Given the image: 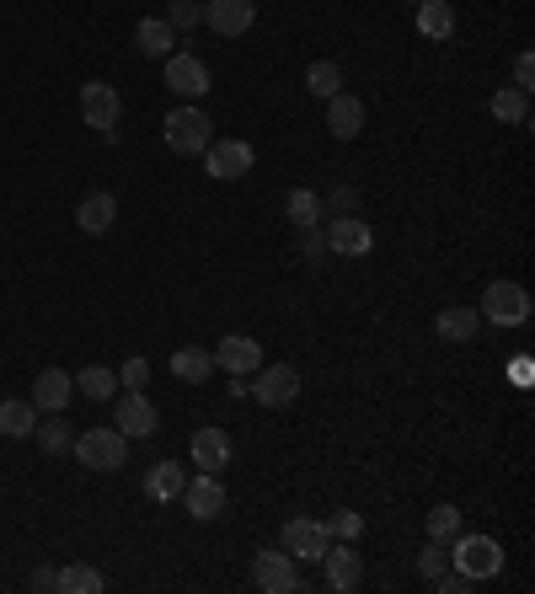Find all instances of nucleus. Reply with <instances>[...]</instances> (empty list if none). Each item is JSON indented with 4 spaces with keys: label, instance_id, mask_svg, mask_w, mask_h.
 I'll list each match as a JSON object with an SVG mask.
<instances>
[{
    "label": "nucleus",
    "instance_id": "f257e3e1",
    "mask_svg": "<svg viewBox=\"0 0 535 594\" xmlns=\"http://www.w3.org/2000/svg\"><path fill=\"white\" fill-rule=\"evenodd\" d=\"M75 461L86 466V471H124V461H129V434H119V429H86L75 440Z\"/></svg>",
    "mask_w": 535,
    "mask_h": 594
},
{
    "label": "nucleus",
    "instance_id": "f03ea898",
    "mask_svg": "<svg viewBox=\"0 0 535 594\" xmlns=\"http://www.w3.org/2000/svg\"><path fill=\"white\" fill-rule=\"evenodd\" d=\"M450 562L466 573L471 584H482V579H493V573H503V546L493 541V535H456V546H450Z\"/></svg>",
    "mask_w": 535,
    "mask_h": 594
},
{
    "label": "nucleus",
    "instance_id": "7ed1b4c3",
    "mask_svg": "<svg viewBox=\"0 0 535 594\" xmlns=\"http://www.w3.org/2000/svg\"><path fill=\"white\" fill-rule=\"evenodd\" d=\"M476 317H487V322H498V327H520V322H531V295H525V284H509V279L487 284Z\"/></svg>",
    "mask_w": 535,
    "mask_h": 594
},
{
    "label": "nucleus",
    "instance_id": "20e7f679",
    "mask_svg": "<svg viewBox=\"0 0 535 594\" xmlns=\"http://www.w3.org/2000/svg\"><path fill=\"white\" fill-rule=\"evenodd\" d=\"M209 139H214V124H209L203 108H177V113H166V145H172L177 156H203Z\"/></svg>",
    "mask_w": 535,
    "mask_h": 594
},
{
    "label": "nucleus",
    "instance_id": "39448f33",
    "mask_svg": "<svg viewBox=\"0 0 535 594\" xmlns=\"http://www.w3.org/2000/svg\"><path fill=\"white\" fill-rule=\"evenodd\" d=\"M252 161H258V150H252L247 139H209V150H203V172H209L214 183H236V177H247Z\"/></svg>",
    "mask_w": 535,
    "mask_h": 594
},
{
    "label": "nucleus",
    "instance_id": "423d86ee",
    "mask_svg": "<svg viewBox=\"0 0 535 594\" xmlns=\"http://www.w3.org/2000/svg\"><path fill=\"white\" fill-rule=\"evenodd\" d=\"M252 584L263 594H295L300 590V562L289 552H258L252 557Z\"/></svg>",
    "mask_w": 535,
    "mask_h": 594
},
{
    "label": "nucleus",
    "instance_id": "0eeeda50",
    "mask_svg": "<svg viewBox=\"0 0 535 594\" xmlns=\"http://www.w3.org/2000/svg\"><path fill=\"white\" fill-rule=\"evenodd\" d=\"M214 370H231L236 381L258 375V370H263V343H258V337H247V332L220 337V348H214Z\"/></svg>",
    "mask_w": 535,
    "mask_h": 594
},
{
    "label": "nucleus",
    "instance_id": "6e6552de",
    "mask_svg": "<svg viewBox=\"0 0 535 594\" xmlns=\"http://www.w3.org/2000/svg\"><path fill=\"white\" fill-rule=\"evenodd\" d=\"M203 22L220 38H241L258 22V0H203Z\"/></svg>",
    "mask_w": 535,
    "mask_h": 594
},
{
    "label": "nucleus",
    "instance_id": "1a4fd4ad",
    "mask_svg": "<svg viewBox=\"0 0 535 594\" xmlns=\"http://www.w3.org/2000/svg\"><path fill=\"white\" fill-rule=\"evenodd\" d=\"M322 236H327V252L333 258H364V252H375V231L359 214H337Z\"/></svg>",
    "mask_w": 535,
    "mask_h": 594
},
{
    "label": "nucleus",
    "instance_id": "9d476101",
    "mask_svg": "<svg viewBox=\"0 0 535 594\" xmlns=\"http://www.w3.org/2000/svg\"><path fill=\"white\" fill-rule=\"evenodd\" d=\"M327 546H333V530L322 525V520H289L284 525V552L295 562H322Z\"/></svg>",
    "mask_w": 535,
    "mask_h": 594
},
{
    "label": "nucleus",
    "instance_id": "9b49d317",
    "mask_svg": "<svg viewBox=\"0 0 535 594\" xmlns=\"http://www.w3.org/2000/svg\"><path fill=\"white\" fill-rule=\"evenodd\" d=\"M119 86H108V81H86L80 86V119L91 124V129H119Z\"/></svg>",
    "mask_w": 535,
    "mask_h": 594
},
{
    "label": "nucleus",
    "instance_id": "f8f14e48",
    "mask_svg": "<svg viewBox=\"0 0 535 594\" xmlns=\"http://www.w3.org/2000/svg\"><path fill=\"white\" fill-rule=\"evenodd\" d=\"M252 396H258L263 407H289V401L300 396V370H295V364H263L258 381H252Z\"/></svg>",
    "mask_w": 535,
    "mask_h": 594
},
{
    "label": "nucleus",
    "instance_id": "ddd939ff",
    "mask_svg": "<svg viewBox=\"0 0 535 594\" xmlns=\"http://www.w3.org/2000/svg\"><path fill=\"white\" fill-rule=\"evenodd\" d=\"M183 504H188V515L194 520H220L225 515V487H220V477L214 471H199L194 482H183Z\"/></svg>",
    "mask_w": 535,
    "mask_h": 594
},
{
    "label": "nucleus",
    "instance_id": "4468645a",
    "mask_svg": "<svg viewBox=\"0 0 535 594\" xmlns=\"http://www.w3.org/2000/svg\"><path fill=\"white\" fill-rule=\"evenodd\" d=\"M166 86L177 91V97H209V65H203L199 54H166Z\"/></svg>",
    "mask_w": 535,
    "mask_h": 594
},
{
    "label": "nucleus",
    "instance_id": "2eb2a0df",
    "mask_svg": "<svg viewBox=\"0 0 535 594\" xmlns=\"http://www.w3.org/2000/svg\"><path fill=\"white\" fill-rule=\"evenodd\" d=\"M322 573H327V590L348 594L364 584V557H359L353 546H327V552H322Z\"/></svg>",
    "mask_w": 535,
    "mask_h": 594
},
{
    "label": "nucleus",
    "instance_id": "dca6fc26",
    "mask_svg": "<svg viewBox=\"0 0 535 594\" xmlns=\"http://www.w3.org/2000/svg\"><path fill=\"white\" fill-rule=\"evenodd\" d=\"M155 423H161V418H155V407L145 401V392H124V396H119V423H113L119 434H129V440H150V434H155Z\"/></svg>",
    "mask_w": 535,
    "mask_h": 594
},
{
    "label": "nucleus",
    "instance_id": "f3484780",
    "mask_svg": "<svg viewBox=\"0 0 535 594\" xmlns=\"http://www.w3.org/2000/svg\"><path fill=\"white\" fill-rule=\"evenodd\" d=\"M134 44H139L145 60H166V54H177V33H172L166 16H145V22L134 27Z\"/></svg>",
    "mask_w": 535,
    "mask_h": 594
},
{
    "label": "nucleus",
    "instance_id": "a211bd4d",
    "mask_svg": "<svg viewBox=\"0 0 535 594\" xmlns=\"http://www.w3.org/2000/svg\"><path fill=\"white\" fill-rule=\"evenodd\" d=\"M113 220H119V198L113 194H86L80 203H75V225H80L86 236L113 231Z\"/></svg>",
    "mask_w": 535,
    "mask_h": 594
},
{
    "label": "nucleus",
    "instance_id": "6ab92c4d",
    "mask_svg": "<svg viewBox=\"0 0 535 594\" xmlns=\"http://www.w3.org/2000/svg\"><path fill=\"white\" fill-rule=\"evenodd\" d=\"M183 482H188V471L177 461H155L145 471V498L150 504H172V498H183Z\"/></svg>",
    "mask_w": 535,
    "mask_h": 594
},
{
    "label": "nucleus",
    "instance_id": "aec40b11",
    "mask_svg": "<svg viewBox=\"0 0 535 594\" xmlns=\"http://www.w3.org/2000/svg\"><path fill=\"white\" fill-rule=\"evenodd\" d=\"M327 129H333V139H353V134L364 129V102L348 97V91L327 97Z\"/></svg>",
    "mask_w": 535,
    "mask_h": 594
},
{
    "label": "nucleus",
    "instance_id": "412c9836",
    "mask_svg": "<svg viewBox=\"0 0 535 594\" xmlns=\"http://www.w3.org/2000/svg\"><path fill=\"white\" fill-rule=\"evenodd\" d=\"M225 461H231L225 429H199V434H194V466H199V471H225Z\"/></svg>",
    "mask_w": 535,
    "mask_h": 594
},
{
    "label": "nucleus",
    "instance_id": "4be33fe9",
    "mask_svg": "<svg viewBox=\"0 0 535 594\" xmlns=\"http://www.w3.org/2000/svg\"><path fill=\"white\" fill-rule=\"evenodd\" d=\"M418 33L434 38V44H445V38L456 33V5H450V0H423V5H418Z\"/></svg>",
    "mask_w": 535,
    "mask_h": 594
},
{
    "label": "nucleus",
    "instance_id": "5701e85b",
    "mask_svg": "<svg viewBox=\"0 0 535 594\" xmlns=\"http://www.w3.org/2000/svg\"><path fill=\"white\" fill-rule=\"evenodd\" d=\"M75 392V381H70L65 370H43L38 381H33V407H43V412H60Z\"/></svg>",
    "mask_w": 535,
    "mask_h": 594
},
{
    "label": "nucleus",
    "instance_id": "b1692460",
    "mask_svg": "<svg viewBox=\"0 0 535 594\" xmlns=\"http://www.w3.org/2000/svg\"><path fill=\"white\" fill-rule=\"evenodd\" d=\"M487 108L498 124H531V91H520V86H498Z\"/></svg>",
    "mask_w": 535,
    "mask_h": 594
},
{
    "label": "nucleus",
    "instance_id": "393cba45",
    "mask_svg": "<svg viewBox=\"0 0 535 594\" xmlns=\"http://www.w3.org/2000/svg\"><path fill=\"white\" fill-rule=\"evenodd\" d=\"M33 429H38V407H33V401H22V396L0 401V434H5V440H27Z\"/></svg>",
    "mask_w": 535,
    "mask_h": 594
},
{
    "label": "nucleus",
    "instance_id": "a878e982",
    "mask_svg": "<svg viewBox=\"0 0 535 594\" xmlns=\"http://www.w3.org/2000/svg\"><path fill=\"white\" fill-rule=\"evenodd\" d=\"M172 375L188 381V386H203V381L214 375V354H203V348H177V354H172Z\"/></svg>",
    "mask_w": 535,
    "mask_h": 594
},
{
    "label": "nucleus",
    "instance_id": "bb28decb",
    "mask_svg": "<svg viewBox=\"0 0 535 594\" xmlns=\"http://www.w3.org/2000/svg\"><path fill=\"white\" fill-rule=\"evenodd\" d=\"M284 214H289L295 231H311V225H322V198L311 194V188H295V194L284 198Z\"/></svg>",
    "mask_w": 535,
    "mask_h": 594
},
{
    "label": "nucleus",
    "instance_id": "cd10ccee",
    "mask_svg": "<svg viewBox=\"0 0 535 594\" xmlns=\"http://www.w3.org/2000/svg\"><path fill=\"white\" fill-rule=\"evenodd\" d=\"M476 322H482L476 311H466V306H450V311H439V322H434V327H439V337H445V343H471V337H476Z\"/></svg>",
    "mask_w": 535,
    "mask_h": 594
},
{
    "label": "nucleus",
    "instance_id": "c85d7f7f",
    "mask_svg": "<svg viewBox=\"0 0 535 594\" xmlns=\"http://www.w3.org/2000/svg\"><path fill=\"white\" fill-rule=\"evenodd\" d=\"M75 386H80V396H86V401H113V392H119V375H113V370H102V364H86V370L75 375Z\"/></svg>",
    "mask_w": 535,
    "mask_h": 594
},
{
    "label": "nucleus",
    "instance_id": "c756f323",
    "mask_svg": "<svg viewBox=\"0 0 535 594\" xmlns=\"http://www.w3.org/2000/svg\"><path fill=\"white\" fill-rule=\"evenodd\" d=\"M306 86H311V91L327 102V97H337V91H343V70H337L333 60H316V65L306 70Z\"/></svg>",
    "mask_w": 535,
    "mask_h": 594
},
{
    "label": "nucleus",
    "instance_id": "7c9ffc66",
    "mask_svg": "<svg viewBox=\"0 0 535 594\" xmlns=\"http://www.w3.org/2000/svg\"><path fill=\"white\" fill-rule=\"evenodd\" d=\"M60 590H65V594H97V590H102V573H97V568H86V562H70L65 573H60Z\"/></svg>",
    "mask_w": 535,
    "mask_h": 594
},
{
    "label": "nucleus",
    "instance_id": "2f4dec72",
    "mask_svg": "<svg viewBox=\"0 0 535 594\" xmlns=\"http://www.w3.org/2000/svg\"><path fill=\"white\" fill-rule=\"evenodd\" d=\"M33 434H38V445H43L49 456H65L70 445H75V440H70V423H65V418H49V423H38Z\"/></svg>",
    "mask_w": 535,
    "mask_h": 594
},
{
    "label": "nucleus",
    "instance_id": "473e14b6",
    "mask_svg": "<svg viewBox=\"0 0 535 594\" xmlns=\"http://www.w3.org/2000/svg\"><path fill=\"white\" fill-rule=\"evenodd\" d=\"M428 535H434V541H456V535H461V509H456V504L428 509Z\"/></svg>",
    "mask_w": 535,
    "mask_h": 594
},
{
    "label": "nucleus",
    "instance_id": "72a5a7b5",
    "mask_svg": "<svg viewBox=\"0 0 535 594\" xmlns=\"http://www.w3.org/2000/svg\"><path fill=\"white\" fill-rule=\"evenodd\" d=\"M166 22H172V33H194L203 22V5L199 0H166Z\"/></svg>",
    "mask_w": 535,
    "mask_h": 594
},
{
    "label": "nucleus",
    "instance_id": "f704fd0d",
    "mask_svg": "<svg viewBox=\"0 0 535 594\" xmlns=\"http://www.w3.org/2000/svg\"><path fill=\"white\" fill-rule=\"evenodd\" d=\"M445 562H450L445 541H428V546L418 552V573H423V579H439V573H445Z\"/></svg>",
    "mask_w": 535,
    "mask_h": 594
},
{
    "label": "nucleus",
    "instance_id": "c9c22d12",
    "mask_svg": "<svg viewBox=\"0 0 535 594\" xmlns=\"http://www.w3.org/2000/svg\"><path fill=\"white\" fill-rule=\"evenodd\" d=\"M300 258H306V263H327V236H322V225H311V231H306Z\"/></svg>",
    "mask_w": 535,
    "mask_h": 594
},
{
    "label": "nucleus",
    "instance_id": "e433bc0d",
    "mask_svg": "<svg viewBox=\"0 0 535 594\" xmlns=\"http://www.w3.org/2000/svg\"><path fill=\"white\" fill-rule=\"evenodd\" d=\"M333 535H343V541H353V535H359V530H364V520H359V515H353V509H337L333 515Z\"/></svg>",
    "mask_w": 535,
    "mask_h": 594
},
{
    "label": "nucleus",
    "instance_id": "4c0bfd02",
    "mask_svg": "<svg viewBox=\"0 0 535 594\" xmlns=\"http://www.w3.org/2000/svg\"><path fill=\"white\" fill-rule=\"evenodd\" d=\"M145 381H150V364H145V359H129V364H124V386H129V392H145Z\"/></svg>",
    "mask_w": 535,
    "mask_h": 594
},
{
    "label": "nucleus",
    "instance_id": "58836bf2",
    "mask_svg": "<svg viewBox=\"0 0 535 594\" xmlns=\"http://www.w3.org/2000/svg\"><path fill=\"white\" fill-rule=\"evenodd\" d=\"M434 590H439V594H466L471 579L461 573V568H456V573H439V579H434Z\"/></svg>",
    "mask_w": 535,
    "mask_h": 594
},
{
    "label": "nucleus",
    "instance_id": "ea45409f",
    "mask_svg": "<svg viewBox=\"0 0 535 594\" xmlns=\"http://www.w3.org/2000/svg\"><path fill=\"white\" fill-rule=\"evenodd\" d=\"M514 86H520V91H531V86H535V60H531V54H520V60H514Z\"/></svg>",
    "mask_w": 535,
    "mask_h": 594
},
{
    "label": "nucleus",
    "instance_id": "a19ab883",
    "mask_svg": "<svg viewBox=\"0 0 535 594\" xmlns=\"http://www.w3.org/2000/svg\"><path fill=\"white\" fill-rule=\"evenodd\" d=\"M33 590H38V594L60 590V573H54V568H33Z\"/></svg>",
    "mask_w": 535,
    "mask_h": 594
},
{
    "label": "nucleus",
    "instance_id": "79ce46f5",
    "mask_svg": "<svg viewBox=\"0 0 535 594\" xmlns=\"http://www.w3.org/2000/svg\"><path fill=\"white\" fill-rule=\"evenodd\" d=\"M333 203H337V209H343V214H348V209L359 203V194H353V188H337V194H333Z\"/></svg>",
    "mask_w": 535,
    "mask_h": 594
},
{
    "label": "nucleus",
    "instance_id": "37998d69",
    "mask_svg": "<svg viewBox=\"0 0 535 594\" xmlns=\"http://www.w3.org/2000/svg\"><path fill=\"white\" fill-rule=\"evenodd\" d=\"M412 5H423V0H412Z\"/></svg>",
    "mask_w": 535,
    "mask_h": 594
}]
</instances>
